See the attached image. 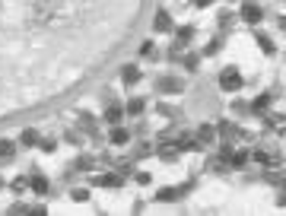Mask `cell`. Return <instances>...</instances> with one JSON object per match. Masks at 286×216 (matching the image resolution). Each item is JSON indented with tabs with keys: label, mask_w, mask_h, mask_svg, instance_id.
Instances as JSON below:
<instances>
[{
	"label": "cell",
	"mask_w": 286,
	"mask_h": 216,
	"mask_svg": "<svg viewBox=\"0 0 286 216\" xmlns=\"http://www.w3.org/2000/svg\"><path fill=\"white\" fill-rule=\"evenodd\" d=\"M220 86H223L226 92L242 89V73H238V67H226V70L220 73Z\"/></svg>",
	"instance_id": "obj_1"
},
{
	"label": "cell",
	"mask_w": 286,
	"mask_h": 216,
	"mask_svg": "<svg viewBox=\"0 0 286 216\" xmlns=\"http://www.w3.org/2000/svg\"><path fill=\"white\" fill-rule=\"evenodd\" d=\"M156 153H159L162 162H175L181 156V143H178V140H162V143L156 146Z\"/></svg>",
	"instance_id": "obj_2"
},
{
	"label": "cell",
	"mask_w": 286,
	"mask_h": 216,
	"mask_svg": "<svg viewBox=\"0 0 286 216\" xmlns=\"http://www.w3.org/2000/svg\"><path fill=\"white\" fill-rule=\"evenodd\" d=\"M92 185H99V188H121V185H124V175H121V172H102V175H92Z\"/></svg>",
	"instance_id": "obj_3"
},
{
	"label": "cell",
	"mask_w": 286,
	"mask_h": 216,
	"mask_svg": "<svg viewBox=\"0 0 286 216\" xmlns=\"http://www.w3.org/2000/svg\"><path fill=\"white\" fill-rule=\"evenodd\" d=\"M77 118H80V127H83V134H89L92 140H99V137H102V131H99V121H95L89 111H77Z\"/></svg>",
	"instance_id": "obj_4"
},
{
	"label": "cell",
	"mask_w": 286,
	"mask_h": 216,
	"mask_svg": "<svg viewBox=\"0 0 286 216\" xmlns=\"http://www.w3.org/2000/svg\"><path fill=\"white\" fill-rule=\"evenodd\" d=\"M261 16H264V10L257 3H242V19H245V23L257 26V23H261Z\"/></svg>",
	"instance_id": "obj_5"
},
{
	"label": "cell",
	"mask_w": 286,
	"mask_h": 216,
	"mask_svg": "<svg viewBox=\"0 0 286 216\" xmlns=\"http://www.w3.org/2000/svg\"><path fill=\"white\" fill-rule=\"evenodd\" d=\"M121 80H124V86H137L140 80H143V73H140V67H134V64H127V67H121Z\"/></svg>",
	"instance_id": "obj_6"
},
{
	"label": "cell",
	"mask_w": 286,
	"mask_h": 216,
	"mask_svg": "<svg viewBox=\"0 0 286 216\" xmlns=\"http://www.w3.org/2000/svg\"><path fill=\"white\" fill-rule=\"evenodd\" d=\"M29 188H32L35 194H42V197H45L48 191H51V185H48V178H45L42 172H32V178H29Z\"/></svg>",
	"instance_id": "obj_7"
},
{
	"label": "cell",
	"mask_w": 286,
	"mask_h": 216,
	"mask_svg": "<svg viewBox=\"0 0 286 216\" xmlns=\"http://www.w3.org/2000/svg\"><path fill=\"white\" fill-rule=\"evenodd\" d=\"M156 86H159V92H181L185 89V83H181L178 77H162Z\"/></svg>",
	"instance_id": "obj_8"
},
{
	"label": "cell",
	"mask_w": 286,
	"mask_h": 216,
	"mask_svg": "<svg viewBox=\"0 0 286 216\" xmlns=\"http://www.w3.org/2000/svg\"><path fill=\"white\" fill-rule=\"evenodd\" d=\"M169 29H172V16H169L166 10H159L156 19H153V32H169Z\"/></svg>",
	"instance_id": "obj_9"
},
{
	"label": "cell",
	"mask_w": 286,
	"mask_h": 216,
	"mask_svg": "<svg viewBox=\"0 0 286 216\" xmlns=\"http://www.w3.org/2000/svg\"><path fill=\"white\" fill-rule=\"evenodd\" d=\"M13 156H16V143L0 137V162H13Z\"/></svg>",
	"instance_id": "obj_10"
},
{
	"label": "cell",
	"mask_w": 286,
	"mask_h": 216,
	"mask_svg": "<svg viewBox=\"0 0 286 216\" xmlns=\"http://www.w3.org/2000/svg\"><path fill=\"white\" fill-rule=\"evenodd\" d=\"M127 140H131V131H127V127H121V124H114L112 127V143L114 146H124Z\"/></svg>",
	"instance_id": "obj_11"
},
{
	"label": "cell",
	"mask_w": 286,
	"mask_h": 216,
	"mask_svg": "<svg viewBox=\"0 0 286 216\" xmlns=\"http://www.w3.org/2000/svg\"><path fill=\"white\" fill-rule=\"evenodd\" d=\"M216 131H220V134H223V137H226V140L238 137V124H232V121H229V118H223L220 124H216Z\"/></svg>",
	"instance_id": "obj_12"
},
{
	"label": "cell",
	"mask_w": 286,
	"mask_h": 216,
	"mask_svg": "<svg viewBox=\"0 0 286 216\" xmlns=\"http://www.w3.org/2000/svg\"><path fill=\"white\" fill-rule=\"evenodd\" d=\"M121 118H124V108H118V105L112 102V105H108V111H105V124L114 127V124H121Z\"/></svg>",
	"instance_id": "obj_13"
},
{
	"label": "cell",
	"mask_w": 286,
	"mask_h": 216,
	"mask_svg": "<svg viewBox=\"0 0 286 216\" xmlns=\"http://www.w3.org/2000/svg\"><path fill=\"white\" fill-rule=\"evenodd\" d=\"M267 127L277 134H286V114H267Z\"/></svg>",
	"instance_id": "obj_14"
},
{
	"label": "cell",
	"mask_w": 286,
	"mask_h": 216,
	"mask_svg": "<svg viewBox=\"0 0 286 216\" xmlns=\"http://www.w3.org/2000/svg\"><path fill=\"white\" fill-rule=\"evenodd\" d=\"M143 108H146V102H143V99H140V96H134V99H131V102H127V105H124V114H134V118H137V114L143 111Z\"/></svg>",
	"instance_id": "obj_15"
},
{
	"label": "cell",
	"mask_w": 286,
	"mask_h": 216,
	"mask_svg": "<svg viewBox=\"0 0 286 216\" xmlns=\"http://www.w3.org/2000/svg\"><path fill=\"white\" fill-rule=\"evenodd\" d=\"M19 143L23 146H38V134L32 131V127H26V131L19 134Z\"/></svg>",
	"instance_id": "obj_16"
},
{
	"label": "cell",
	"mask_w": 286,
	"mask_h": 216,
	"mask_svg": "<svg viewBox=\"0 0 286 216\" xmlns=\"http://www.w3.org/2000/svg\"><path fill=\"white\" fill-rule=\"evenodd\" d=\"M191 38H194V29H191V26H181V29H178V35H175V45H181V48H185Z\"/></svg>",
	"instance_id": "obj_17"
},
{
	"label": "cell",
	"mask_w": 286,
	"mask_h": 216,
	"mask_svg": "<svg viewBox=\"0 0 286 216\" xmlns=\"http://www.w3.org/2000/svg\"><path fill=\"white\" fill-rule=\"evenodd\" d=\"M213 137H216V131H213V127H210V124H203L200 131H197V143H200V146H203V143H210V140H213Z\"/></svg>",
	"instance_id": "obj_18"
},
{
	"label": "cell",
	"mask_w": 286,
	"mask_h": 216,
	"mask_svg": "<svg viewBox=\"0 0 286 216\" xmlns=\"http://www.w3.org/2000/svg\"><path fill=\"white\" fill-rule=\"evenodd\" d=\"M255 38H257V45H261V51H264V54H274V51H277V48H274V42H270V35H264V32H257Z\"/></svg>",
	"instance_id": "obj_19"
},
{
	"label": "cell",
	"mask_w": 286,
	"mask_h": 216,
	"mask_svg": "<svg viewBox=\"0 0 286 216\" xmlns=\"http://www.w3.org/2000/svg\"><path fill=\"white\" fill-rule=\"evenodd\" d=\"M156 197H159V200H166V204H172V200H178L181 194H178V188H162V191L156 194Z\"/></svg>",
	"instance_id": "obj_20"
},
{
	"label": "cell",
	"mask_w": 286,
	"mask_h": 216,
	"mask_svg": "<svg viewBox=\"0 0 286 216\" xmlns=\"http://www.w3.org/2000/svg\"><path fill=\"white\" fill-rule=\"evenodd\" d=\"M64 140H67V143H73V146H83V131H77V127H70V131L64 134Z\"/></svg>",
	"instance_id": "obj_21"
},
{
	"label": "cell",
	"mask_w": 286,
	"mask_h": 216,
	"mask_svg": "<svg viewBox=\"0 0 286 216\" xmlns=\"http://www.w3.org/2000/svg\"><path fill=\"white\" fill-rule=\"evenodd\" d=\"M38 150H42V153H54V150H57V140H54V137H42V140H38Z\"/></svg>",
	"instance_id": "obj_22"
},
{
	"label": "cell",
	"mask_w": 286,
	"mask_h": 216,
	"mask_svg": "<svg viewBox=\"0 0 286 216\" xmlns=\"http://www.w3.org/2000/svg\"><path fill=\"white\" fill-rule=\"evenodd\" d=\"M70 168H77V172H89V168H92V159L89 156H80V159H73Z\"/></svg>",
	"instance_id": "obj_23"
},
{
	"label": "cell",
	"mask_w": 286,
	"mask_h": 216,
	"mask_svg": "<svg viewBox=\"0 0 286 216\" xmlns=\"http://www.w3.org/2000/svg\"><path fill=\"white\" fill-rule=\"evenodd\" d=\"M210 172H213V175H223V172H229V165H226V162H223V159H210Z\"/></svg>",
	"instance_id": "obj_24"
},
{
	"label": "cell",
	"mask_w": 286,
	"mask_h": 216,
	"mask_svg": "<svg viewBox=\"0 0 286 216\" xmlns=\"http://www.w3.org/2000/svg\"><path fill=\"white\" fill-rule=\"evenodd\" d=\"M134 156H137V159H146V156H153V143H137Z\"/></svg>",
	"instance_id": "obj_25"
},
{
	"label": "cell",
	"mask_w": 286,
	"mask_h": 216,
	"mask_svg": "<svg viewBox=\"0 0 286 216\" xmlns=\"http://www.w3.org/2000/svg\"><path fill=\"white\" fill-rule=\"evenodd\" d=\"M26 188H29V178H26V175H16V178H13V191H16V194H23Z\"/></svg>",
	"instance_id": "obj_26"
},
{
	"label": "cell",
	"mask_w": 286,
	"mask_h": 216,
	"mask_svg": "<svg viewBox=\"0 0 286 216\" xmlns=\"http://www.w3.org/2000/svg\"><path fill=\"white\" fill-rule=\"evenodd\" d=\"M70 197L77 200V204H86V200H89V191H86V188H73V191H70Z\"/></svg>",
	"instance_id": "obj_27"
},
{
	"label": "cell",
	"mask_w": 286,
	"mask_h": 216,
	"mask_svg": "<svg viewBox=\"0 0 286 216\" xmlns=\"http://www.w3.org/2000/svg\"><path fill=\"white\" fill-rule=\"evenodd\" d=\"M156 111H159V114H166V118H178V108H172V105H156Z\"/></svg>",
	"instance_id": "obj_28"
},
{
	"label": "cell",
	"mask_w": 286,
	"mask_h": 216,
	"mask_svg": "<svg viewBox=\"0 0 286 216\" xmlns=\"http://www.w3.org/2000/svg\"><path fill=\"white\" fill-rule=\"evenodd\" d=\"M114 168H118L121 175H131V172H134V162H131V159H121V162H118V165H114Z\"/></svg>",
	"instance_id": "obj_29"
},
{
	"label": "cell",
	"mask_w": 286,
	"mask_h": 216,
	"mask_svg": "<svg viewBox=\"0 0 286 216\" xmlns=\"http://www.w3.org/2000/svg\"><path fill=\"white\" fill-rule=\"evenodd\" d=\"M197 67H200V57H197V54H188V57H185V70H197Z\"/></svg>",
	"instance_id": "obj_30"
},
{
	"label": "cell",
	"mask_w": 286,
	"mask_h": 216,
	"mask_svg": "<svg viewBox=\"0 0 286 216\" xmlns=\"http://www.w3.org/2000/svg\"><path fill=\"white\" fill-rule=\"evenodd\" d=\"M267 105H270V96H257V99H255V105H251V108H255V111H264Z\"/></svg>",
	"instance_id": "obj_31"
},
{
	"label": "cell",
	"mask_w": 286,
	"mask_h": 216,
	"mask_svg": "<svg viewBox=\"0 0 286 216\" xmlns=\"http://www.w3.org/2000/svg\"><path fill=\"white\" fill-rule=\"evenodd\" d=\"M140 54H143V57H156V48H153V42H143V45H140Z\"/></svg>",
	"instance_id": "obj_32"
},
{
	"label": "cell",
	"mask_w": 286,
	"mask_h": 216,
	"mask_svg": "<svg viewBox=\"0 0 286 216\" xmlns=\"http://www.w3.org/2000/svg\"><path fill=\"white\" fill-rule=\"evenodd\" d=\"M220 29H229V26H232V13H220Z\"/></svg>",
	"instance_id": "obj_33"
},
{
	"label": "cell",
	"mask_w": 286,
	"mask_h": 216,
	"mask_svg": "<svg viewBox=\"0 0 286 216\" xmlns=\"http://www.w3.org/2000/svg\"><path fill=\"white\" fill-rule=\"evenodd\" d=\"M134 178H137V185H149V181H153V175H149V172H137Z\"/></svg>",
	"instance_id": "obj_34"
},
{
	"label": "cell",
	"mask_w": 286,
	"mask_h": 216,
	"mask_svg": "<svg viewBox=\"0 0 286 216\" xmlns=\"http://www.w3.org/2000/svg\"><path fill=\"white\" fill-rule=\"evenodd\" d=\"M229 159H232V165H245V159H248V153H232V156H229Z\"/></svg>",
	"instance_id": "obj_35"
},
{
	"label": "cell",
	"mask_w": 286,
	"mask_h": 216,
	"mask_svg": "<svg viewBox=\"0 0 286 216\" xmlns=\"http://www.w3.org/2000/svg\"><path fill=\"white\" fill-rule=\"evenodd\" d=\"M10 213H29V207H26V204H13Z\"/></svg>",
	"instance_id": "obj_36"
},
{
	"label": "cell",
	"mask_w": 286,
	"mask_h": 216,
	"mask_svg": "<svg viewBox=\"0 0 286 216\" xmlns=\"http://www.w3.org/2000/svg\"><path fill=\"white\" fill-rule=\"evenodd\" d=\"M216 51H220V42H210L207 48H203V54H216Z\"/></svg>",
	"instance_id": "obj_37"
},
{
	"label": "cell",
	"mask_w": 286,
	"mask_h": 216,
	"mask_svg": "<svg viewBox=\"0 0 286 216\" xmlns=\"http://www.w3.org/2000/svg\"><path fill=\"white\" fill-rule=\"evenodd\" d=\"M277 207H286V191H280V197H277Z\"/></svg>",
	"instance_id": "obj_38"
},
{
	"label": "cell",
	"mask_w": 286,
	"mask_h": 216,
	"mask_svg": "<svg viewBox=\"0 0 286 216\" xmlns=\"http://www.w3.org/2000/svg\"><path fill=\"white\" fill-rule=\"evenodd\" d=\"M210 3H213V0H194V6H200V10H203V6H210Z\"/></svg>",
	"instance_id": "obj_39"
},
{
	"label": "cell",
	"mask_w": 286,
	"mask_h": 216,
	"mask_svg": "<svg viewBox=\"0 0 286 216\" xmlns=\"http://www.w3.org/2000/svg\"><path fill=\"white\" fill-rule=\"evenodd\" d=\"M277 26H280V29L286 32V16H280V19H277Z\"/></svg>",
	"instance_id": "obj_40"
},
{
	"label": "cell",
	"mask_w": 286,
	"mask_h": 216,
	"mask_svg": "<svg viewBox=\"0 0 286 216\" xmlns=\"http://www.w3.org/2000/svg\"><path fill=\"white\" fill-rule=\"evenodd\" d=\"M280 185H286V168H283V172H280Z\"/></svg>",
	"instance_id": "obj_41"
},
{
	"label": "cell",
	"mask_w": 286,
	"mask_h": 216,
	"mask_svg": "<svg viewBox=\"0 0 286 216\" xmlns=\"http://www.w3.org/2000/svg\"><path fill=\"white\" fill-rule=\"evenodd\" d=\"M229 3H232V0H229Z\"/></svg>",
	"instance_id": "obj_42"
}]
</instances>
